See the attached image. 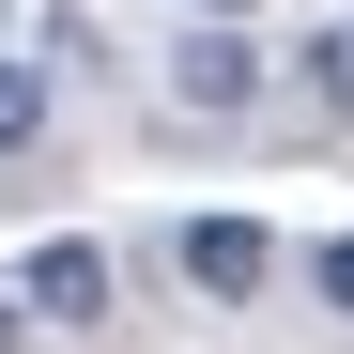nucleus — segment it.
Here are the masks:
<instances>
[{"mask_svg": "<svg viewBox=\"0 0 354 354\" xmlns=\"http://www.w3.org/2000/svg\"><path fill=\"white\" fill-rule=\"evenodd\" d=\"M308 77H324V124H339V108H354V46H339V31L308 46Z\"/></svg>", "mask_w": 354, "mask_h": 354, "instance_id": "nucleus-6", "label": "nucleus"}, {"mask_svg": "<svg viewBox=\"0 0 354 354\" xmlns=\"http://www.w3.org/2000/svg\"><path fill=\"white\" fill-rule=\"evenodd\" d=\"M262 277H277V247H262V216H185V292H216V308H247Z\"/></svg>", "mask_w": 354, "mask_h": 354, "instance_id": "nucleus-2", "label": "nucleus"}, {"mask_svg": "<svg viewBox=\"0 0 354 354\" xmlns=\"http://www.w3.org/2000/svg\"><path fill=\"white\" fill-rule=\"evenodd\" d=\"M16 308H46V324H93V308H108V247H77V231H62V247H31Z\"/></svg>", "mask_w": 354, "mask_h": 354, "instance_id": "nucleus-3", "label": "nucleus"}, {"mask_svg": "<svg viewBox=\"0 0 354 354\" xmlns=\"http://www.w3.org/2000/svg\"><path fill=\"white\" fill-rule=\"evenodd\" d=\"M0 354H16V308H0Z\"/></svg>", "mask_w": 354, "mask_h": 354, "instance_id": "nucleus-8", "label": "nucleus"}, {"mask_svg": "<svg viewBox=\"0 0 354 354\" xmlns=\"http://www.w3.org/2000/svg\"><path fill=\"white\" fill-rule=\"evenodd\" d=\"M308 292H324V308L354 324V231H324V247H308Z\"/></svg>", "mask_w": 354, "mask_h": 354, "instance_id": "nucleus-5", "label": "nucleus"}, {"mask_svg": "<svg viewBox=\"0 0 354 354\" xmlns=\"http://www.w3.org/2000/svg\"><path fill=\"white\" fill-rule=\"evenodd\" d=\"M46 139V62H0V154Z\"/></svg>", "mask_w": 354, "mask_h": 354, "instance_id": "nucleus-4", "label": "nucleus"}, {"mask_svg": "<svg viewBox=\"0 0 354 354\" xmlns=\"http://www.w3.org/2000/svg\"><path fill=\"white\" fill-rule=\"evenodd\" d=\"M169 93L231 124V108L262 93V46H247V16H185V62H169Z\"/></svg>", "mask_w": 354, "mask_h": 354, "instance_id": "nucleus-1", "label": "nucleus"}, {"mask_svg": "<svg viewBox=\"0 0 354 354\" xmlns=\"http://www.w3.org/2000/svg\"><path fill=\"white\" fill-rule=\"evenodd\" d=\"M185 16H247V0H185Z\"/></svg>", "mask_w": 354, "mask_h": 354, "instance_id": "nucleus-7", "label": "nucleus"}]
</instances>
